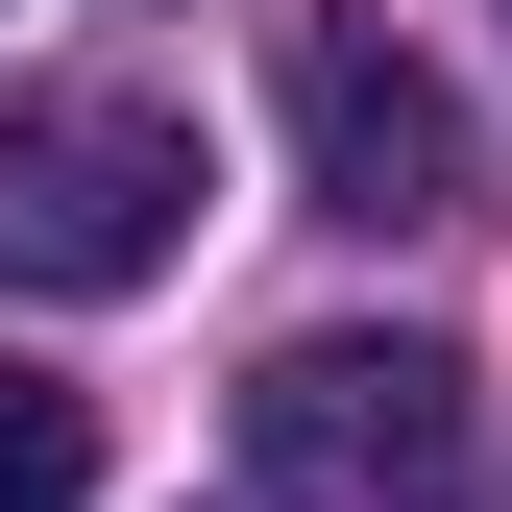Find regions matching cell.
Masks as SVG:
<instances>
[{
  "instance_id": "cell-4",
  "label": "cell",
  "mask_w": 512,
  "mask_h": 512,
  "mask_svg": "<svg viewBox=\"0 0 512 512\" xmlns=\"http://www.w3.org/2000/svg\"><path fill=\"white\" fill-rule=\"evenodd\" d=\"M0 512H98V391L0 342Z\"/></svg>"
},
{
  "instance_id": "cell-3",
  "label": "cell",
  "mask_w": 512,
  "mask_h": 512,
  "mask_svg": "<svg viewBox=\"0 0 512 512\" xmlns=\"http://www.w3.org/2000/svg\"><path fill=\"white\" fill-rule=\"evenodd\" d=\"M269 98H293V171H317V220H366V244H439V220L488 196V122H464V74H439L391 0H293Z\"/></svg>"
},
{
  "instance_id": "cell-1",
  "label": "cell",
  "mask_w": 512,
  "mask_h": 512,
  "mask_svg": "<svg viewBox=\"0 0 512 512\" xmlns=\"http://www.w3.org/2000/svg\"><path fill=\"white\" fill-rule=\"evenodd\" d=\"M244 464L293 512H464L488 488V366L415 342V317H317V342L244 366Z\"/></svg>"
},
{
  "instance_id": "cell-2",
  "label": "cell",
  "mask_w": 512,
  "mask_h": 512,
  "mask_svg": "<svg viewBox=\"0 0 512 512\" xmlns=\"http://www.w3.org/2000/svg\"><path fill=\"white\" fill-rule=\"evenodd\" d=\"M196 244V122L122 98V74H49L0 98V293H147Z\"/></svg>"
}]
</instances>
